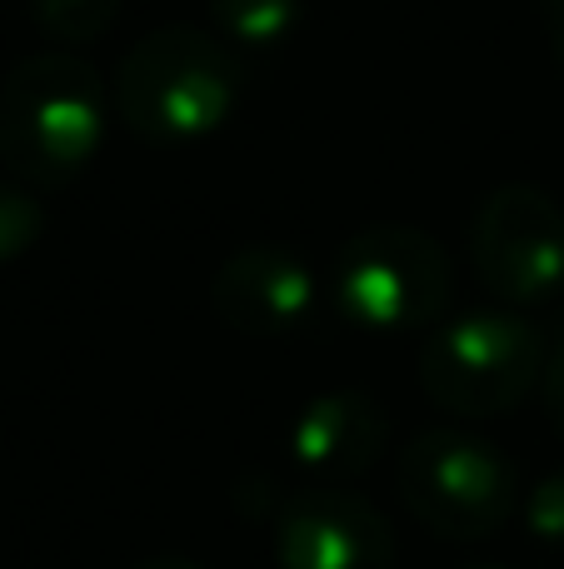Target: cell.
Wrapping results in <instances>:
<instances>
[{"label":"cell","mask_w":564,"mask_h":569,"mask_svg":"<svg viewBox=\"0 0 564 569\" xmlns=\"http://www.w3.org/2000/svg\"><path fill=\"white\" fill-rule=\"evenodd\" d=\"M470 569H510V565H470Z\"/></svg>","instance_id":"obj_17"},{"label":"cell","mask_w":564,"mask_h":569,"mask_svg":"<svg viewBox=\"0 0 564 569\" xmlns=\"http://www.w3.org/2000/svg\"><path fill=\"white\" fill-rule=\"evenodd\" d=\"M545 375V340L510 310H480L430 330L420 345V385L450 415H510Z\"/></svg>","instance_id":"obj_3"},{"label":"cell","mask_w":564,"mask_h":569,"mask_svg":"<svg viewBox=\"0 0 564 569\" xmlns=\"http://www.w3.org/2000/svg\"><path fill=\"white\" fill-rule=\"evenodd\" d=\"M475 270L495 300L540 305L564 284V210L540 186H500L475 210Z\"/></svg>","instance_id":"obj_6"},{"label":"cell","mask_w":564,"mask_h":569,"mask_svg":"<svg viewBox=\"0 0 564 569\" xmlns=\"http://www.w3.org/2000/svg\"><path fill=\"white\" fill-rule=\"evenodd\" d=\"M390 415L365 390H325L290 420V460L315 485H350L385 455Z\"/></svg>","instance_id":"obj_9"},{"label":"cell","mask_w":564,"mask_h":569,"mask_svg":"<svg viewBox=\"0 0 564 569\" xmlns=\"http://www.w3.org/2000/svg\"><path fill=\"white\" fill-rule=\"evenodd\" d=\"M335 305L375 335L425 330L450 305V256L415 226H370L335 256Z\"/></svg>","instance_id":"obj_5"},{"label":"cell","mask_w":564,"mask_h":569,"mask_svg":"<svg viewBox=\"0 0 564 569\" xmlns=\"http://www.w3.org/2000/svg\"><path fill=\"white\" fill-rule=\"evenodd\" d=\"M305 0H210V16L225 30V40L250 50H270L295 30Z\"/></svg>","instance_id":"obj_10"},{"label":"cell","mask_w":564,"mask_h":569,"mask_svg":"<svg viewBox=\"0 0 564 569\" xmlns=\"http://www.w3.org/2000/svg\"><path fill=\"white\" fill-rule=\"evenodd\" d=\"M40 30L66 46H85V40L105 36L120 16V0H30Z\"/></svg>","instance_id":"obj_11"},{"label":"cell","mask_w":564,"mask_h":569,"mask_svg":"<svg viewBox=\"0 0 564 569\" xmlns=\"http://www.w3.org/2000/svg\"><path fill=\"white\" fill-rule=\"evenodd\" d=\"M540 6V20H545V36L555 46V56L564 60V0H535Z\"/></svg>","instance_id":"obj_15"},{"label":"cell","mask_w":564,"mask_h":569,"mask_svg":"<svg viewBox=\"0 0 564 569\" xmlns=\"http://www.w3.org/2000/svg\"><path fill=\"white\" fill-rule=\"evenodd\" d=\"M135 569H200V565H190V560H145Z\"/></svg>","instance_id":"obj_16"},{"label":"cell","mask_w":564,"mask_h":569,"mask_svg":"<svg viewBox=\"0 0 564 569\" xmlns=\"http://www.w3.org/2000/svg\"><path fill=\"white\" fill-rule=\"evenodd\" d=\"M400 500L445 540H485L520 510V475L490 440L425 430L400 450Z\"/></svg>","instance_id":"obj_4"},{"label":"cell","mask_w":564,"mask_h":569,"mask_svg":"<svg viewBox=\"0 0 564 569\" xmlns=\"http://www.w3.org/2000/svg\"><path fill=\"white\" fill-rule=\"evenodd\" d=\"M40 236H46L40 200L30 190L10 186V180H0V260L26 256L30 246H40Z\"/></svg>","instance_id":"obj_12"},{"label":"cell","mask_w":564,"mask_h":569,"mask_svg":"<svg viewBox=\"0 0 564 569\" xmlns=\"http://www.w3.org/2000/svg\"><path fill=\"white\" fill-rule=\"evenodd\" d=\"M275 569H395V530L365 495L305 485L275 520Z\"/></svg>","instance_id":"obj_7"},{"label":"cell","mask_w":564,"mask_h":569,"mask_svg":"<svg viewBox=\"0 0 564 569\" xmlns=\"http://www.w3.org/2000/svg\"><path fill=\"white\" fill-rule=\"evenodd\" d=\"M105 80L70 50L26 56L0 86V160L30 186H70L105 140Z\"/></svg>","instance_id":"obj_1"},{"label":"cell","mask_w":564,"mask_h":569,"mask_svg":"<svg viewBox=\"0 0 564 569\" xmlns=\"http://www.w3.org/2000/svg\"><path fill=\"white\" fill-rule=\"evenodd\" d=\"M215 315L240 335H295L315 320L320 280L305 256L290 246H245L225 256L210 284Z\"/></svg>","instance_id":"obj_8"},{"label":"cell","mask_w":564,"mask_h":569,"mask_svg":"<svg viewBox=\"0 0 564 569\" xmlns=\"http://www.w3.org/2000/svg\"><path fill=\"white\" fill-rule=\"evenodd\" d=\"M520 510H525V530L535 535L540 545L564 550V470L545 475L540 485H530L525 500H520Z\"/></svg>","instance_id":"obj_13"},{"label":"cell","mask_w":564,"mask_h":569,"mask_svg":"<svg viewBox=\"0 0 564 569\" xmlns=\"http://www.w3.org/2000/svg\"><path fill=\"white\" fill-rule=\"evenodd\" d=\"M540 390H545L550 420H555V430L564 435V340L545 355V375H540Z\"/></svg>","instance_id":"obj_14"},{"label":"cell","mask_w":564,"mask_h":569,"mask_svg":"<svg viewBox=\"0 0 564 569\" xmlns=\"http://www.w3.org/2000/svg\"><path fill=\"white\" fill-rule=\"evenodd\" d=\"M115 116L155 146L215 136L240 106V60L195 26L150 30L125 50L115 76Z\"/></svg>","instance_id":"obj_2"}]
</instances>
